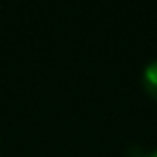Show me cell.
Wrapping results in <instances>:
<instances>
[{"label": "cell", "instance_id": "1", "mask_svg": "<svg viewBox=\"0 0 157 157\" xmlns=\"http://www.w3.org/2000/svg\"><path fill=\"white\" fill-rule=\"evenodd\" d=\"M142 86L151 99L157 101V58L151 60L142 71Z\"/></svg>", "mask_w": 157, "mask_h": 157}, {"label": "cell", "instance_id": "2", "mask_svg": "<svg viewBox=\"0 0 157 157\" xmlns=\"http://www.w3.org/2000/svg\"><path fill=\"white\" fill-rule=\"evenodd\" d=\"M148 157H157V151H153V153H151V155H148Z\"/></svg>", "mask_w": 157, "mask_h": 157}]
</instances>
